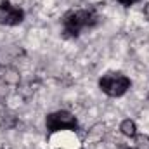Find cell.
Instances as JSON below:
<instances>
[{
    "label": "cell",
    "instance_id": "1",
    "mask_svg": "<svg viewBox=\"0 0 149 149\" xmlns=\"http://www.w3.org/2000/svg\"><path fill=\"white\" fill-rule=\"evenodd\" d=\"M99 14L94 9H78V10H70L63 17V33L66 37H78L81 30L92 28L99 23Z\"/></svg>",
    "mask_w": 149,
    "mask_h": 149
},
{
    "label": "cell",
    "instance_id": "2",
    "mask_svg": "<svg viewBox=\"0 0 149 149\" xmlns=\"http://www.w3.org/2000/svg\"><path fill=\"white\" fill-rule=\"evenodd\" d=\"M130 78L123 73H106L99 80V88L109 97H121L130 88Z\"/></svg>",
    "mask_w": 149,
    "mask_h": 149
},
{
    "label": "cell",
    "instance_id": "3",
    "mask_svg": "<svg viewBox=\"0 0 149 149\" xmlns=\"http://www.w3.org/2000/svg\"><path fill=\"white\" fill-rule=\"evenodd\" d=\"M45 127L49 130V134L59 132V130H74L78 127V121L70 111H56L47 114L45 118Z\"/></svg>",
    "mask_w": 149,
    "mask_h": 149
},
{
    "label": "cell",
    "instance_id": "4",
    "mask_svg": "<svg viewBox=\"0 0 149 149\" xmlns=\"http://www.w3.org/2000/svg\"><path fill=\"white\" fill-rule=\"evenodd\" d=\"M24 21V10L10 3V0L0 2V24L5 26H17Z\"/></svg>",
    "mask_w": 149,
    "mask_h": 149
},
{
    "label": "cell",
    "instance_id": "5",
    "mask_svg": "<svg viewBox=\"0 0 149 149\" xmlns=\"http://www.w3.org/2000/svg\"><path fill=\"white\" fill-rule=\"evenodd\" d=\"M120 130H121V134L127 135V137H135V135H137V125H135L134 120H125V121H121Z\"/></svg>",
    "mask_w": 149,
    "mask_h": 149
},
{
    "label": "cell",
    "instance_id": "6",
    "mask_svg": "<svg viewBox=\"0 0 149 149\" xmlns=\"http://www.w3.org/2000/svg\"><path fill=\"white\" fill-rule=\"evenodd\" d=\"M5 71H7V70L0 68V97H3V95L7 94V88H9V85H10L9 76L5 74Z\"/></svg>",
    "mask_w": 149,
    "mask_h": 149
},
{
    "label": "cell",
    "instance_id": "7",
    "mask_svg": "<svg viewBox=\"0 0 149 149\" xmlns=\"http://www.w3.org/2000/svg\"><path fill=\"white\" fill-rule=\"evenodd\" d=\"M135 149H149V137L148 135H135Z\"/></svg>",
    "mask_w": 149,
    "mask_h": 149
},
{
    "label": "cell",
    "instance_id": "8",
    "mask_svg": "<svg viewBox=\"0 0 149 149\" xmlns=\"http://www.w3.org/2000/svg\"><path fill=\"white\" fill-rule=\"evenodd\" d=\"M121 5H125V7H130V5H134V3H137V2H141V0H118Z\"/></svg>",
    "mask_w": 149,
    "mask_h": 149
},
{
    "label": "cell",
    "instance_id": "9",
    "mask_svg": "<svg viewBox=\"0 0 149 149\" xmlns=\"http://www.w3.org/2000/svg\"><path fill=\"white\" fill-rule=\"evenodd\" d=\"M144 14H146V17L149 19V3L146 5V7H144Z\"/></svg>",
    "mask_w": 149,
    "mask_h": 149
},
{
    "label": "cell",
    "instance_id": "10",
    "mask_svg": "<svg viewBox=\"0 0 149 149\" xmlns=\"http://www.w3.org/2000/svg\"><path fill=\"white\" fill-rule=\"evenodd\" d=\"M148 99H149V94H148Z\"/></svg>",
    "mask_w": 149,
    "mask_h": 149
}]
</instances>
